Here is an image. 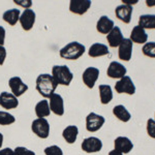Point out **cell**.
<instances>
[{
  "mask_svg": "<svg viewBox=\"0 0 155 155\" xmlns=\"http://www.w3.org/2000/svg\"><path fill=\"white\" fill-rule=\"evenodd\" d=\"M57 86L58 85L55 82L52 74H41L36 79V90L45 98H50V96L55 93Z\"/></svg>",
  "mask_w": 155,
  "mask_h": 155,
  "instance_id": "cell-1",
  "label": "cell"
},
{
  "mask_svg": "<svg viewBox=\"0 0 155 155\" xmlns=\"http://www.w3.org/2000/svg\"><path fill=\"white\" fill-rule=\"evenodd\" d=\"M86 48L84 45L78 41H71L60 50V57L66 60H78L84 55Z\"/></svg>",
  "mask_w": 155,
  "mask_h": 155,
  "instance_id": "cell-2",
  "label": "cell"
},
{
  "mask_svg": "<svg viewBox=\"0 0 155 155\" xmlns=\"http://www.w3.org/2000/svg\"><path fill=\"white\" fill-rule=\"evenodd\" d=\"M52 77L57 85L69 86L74 79V74L67 65H54L52 68Z\"/></svg>",
  "mask_w": 155,
  "mask_h": 155,
  "instance_id": "cell-3",
  "label": "cell"
},
{
  "mask_svg": "<svg viewBox=\"0 0 155 155\" xmlns=\"http://www.w3.org/2000/svg\"><path fill=\"white\" fill-rule=\"evenodd\" d=\"M31 130L39 139H48L50 136V123L46 118H36L31 123Z\"/></svg>",
  "mask_w": 155,
  "mask_h": 155,
  "instance_id": "cell-4",
  "label": "cell"
},
{
  "mask_svg": "<svg viewBox=\"0 0 155 155\" xmlns=\"http://www.w3.org/2000/svg\"><path fill=\"white\" fill-rule=\"evenodd\" d=\"M106 119L104 116L98 115L96 113H89L86 117V129L89 132H95L98 131L99 129L104 126Z\"/></svg>",
  "mask_w": 155,
  "mask_h": 155,
  "instance_id": "cell-5",
  "label": "cell"
},
{
  "mask_svg": "<svg viewBox=\"0 0 155 155\" xmlns=\"http://www.w3.org/2000/svg\"><path fill=\"white\" fill-rule=\"evenodd\" d=\"M115 90L119 94L125 93L128 94V95H134L136 93V86H134L130 77L125 76L122 78V79H120L116 83V85H115Z\"/></svg>",
  "mask_w": 155,
  "mask_h": 155,
  "instance_id": "cell-6",
  "label": "cell"
},
{
  "mask_svg": "<svg viewBox=\"0 0 155 155\" xmlns=\"http://www.w3.org/2000/svg\"><path fill=\"white\" fill-rule=\"evenodd\" d=\"M81 148L86 153H96L102 149V142L96 137H89L82 142Z\"/></svg>",
  "mask_w": 155,
  "mask_h": 155,
  "instance_id": "cell-7",
  "label": "cell"
},
{
  "mask_svg": "<svg viewBox=\"0 0 155 155\" xmlns=\"http://www.w3.org/2000/svg\"><path fill=\"white\" fill-rule=\"evenodd\" d=\"M98 77H99V69L96 68V67L90 66L87 67L84 71L83 74H82V80H83L84 84L89 89H93L96 81L98 80Z\"/></svg>",
  "mask_w": 155,
  "mask_h": 155,
  "instance_id": "cell-8",
  "label": "cell"
},
{
  "mask_svg": "<svg viewBox=\"0 0 155 155\" xmlns=\"http://www.w3.org/2000/svg\"><path fill=\"white\" fill-rule=\"evenodd\" d=\"M49 106L52 113L56 116H63L64 115V101L60 94L54 93L50 96Z\"/></svg>",
  "mask_w": 155,
  "mask_h": 155,
  "instance_id": "cell-9",
  "label": "cell"
},
{
  "mask_svg": "<svg viewBox=\"0 0 155 155\" xmlns=\"http://www.w3.org/2000/svg\"><path fill=\"white\" fill-rule=\"evenodd\" d=\"M8 85H9V88L12 90V93L16 97L22 96L25 92H27V90L29 88L28 85L25 84L20 77L11 78L8 81Z\"/></svg>",
  "mask_w": 155,
  "mask_h": 155,
  "instance_id": "cell-10",
  "label": "cell"
},
{
  "mask_svg": "<svg viewBox=\"0 0 155 155\" xmlns=\"http://www.w3.org/2000/svg\"><path fill=\"white\" fill-rule=\"evenodd\" d=\"M35 20H36V15L34 12L33 9H25L22 12L21 17H20V24H21L22 28L25 31H29L32 29V27L35 24Z\"/></svg>",
  "mask_w": 155,
  "mask_h": 155,
  "instance_id": "cell-11",
  "label": "cell"
},
{
  "mask_svg": "<svg viewBox=\"0 0 155 155\" xmlns=\"http://www.w3.org/2000/svg\"><path fill=\"white\" fill-rule=\"evenodd\" d=\"M127 69L126 67L121 64L120 62L117 61H112L110 63L109 67H107V77H110L111 79H122L123 77L126 76Z\"/></svg>",
  "mask_w": 155,
  "mask_h": 155,
  "instance_id": "cell-12",
  "label": "cell"
},
{
  "mask_svg": "<svg viewBox=\"0 0 155 155\" xmlns=\"http://www.w3.org/2000/svg\"><path fill=\"white\" fill-rule=\"evenodd\" d=\"M132 49H134V42L129 38H124L119 46V59L122 61H129L132 56Z\"/></svg>",
  "mask_w": 155,
  "mask_h": 155,
  "instance_id": "cell-13",
  "label": "cell"
},
{
  "mask_svg": "<svg viewBox=\"0 0 155 155\" xmlns=\"http://www.w3.org/2000/svg\"><path fill=\"white\" fill-rule=\"evenodd\" d=\"M0 106L6 110H14L19 106L18 97L11 92L3 91L0 93Z\"/></svg>",
  "mask_w": 155,
  "mask_h": 155,
  "instance_id": "cell-14",
  "label": "cell"
},
{
  "mask_svg": "<svg viewBox=\"0 0 155 155\" xmlns=\"http://www.w3.org/2000/svg\"><path fill=\"white\" fill-rule=\"evenodd\" d=\"M90 6H91L90 0H71L69 2V11L72 14L80 15V16L86 14Z\"/></svg>",
  "mask_w": 155,
  "mask_h": 155,
  "instance_id": "cell-15",
  "label": "cell"
},
{
  "mask_svg": "<svg viewBox=\"0 0 155 155\" xmlns=\"http://www.w3.org/2000/svg\"><path fill=\"white\" fill-rule=\"evenodd\" d=\"M132 12H134L132 6L126 5V4H120L115 9V15L121 22L125 24H129L131 21Z\"/></svg>",
  "mask_w": 155,
  "mask_h": 155,
  "instance_id": "cell-16",
  "label": "cell"
},
{
  "mask_svg": "<svg viewBox=\"0 0 155 155\" xmlns=\"http://www.w3.org/2000/svg\"><path fill=\"white\" fill-rule=\"evenodd\" d=\"M114 147L122 154H128L134 149V144L127 137H118L114 141Z\"/></svg>",
  "mask_w": 155,
  "mask_h": 155,
  "instance_id": "cell-17",
  "label": "cell"
},
{
  "mask_svg": "<svg viewBox=\"0 0 155 155\" xmlns=\"http://www.w3.org/2000/svg\"><path fill=\"white\" fill-rule=\"evenodd\" d=\"M123 39H124L123 34H122L121 29L118 26H115L111 30V32L109 34H107V41L109 42V46L111 48H117V47H119Z\"/></svg>",
  "mask_w": 155,
  "mask_h": 155,
  "instance_id": "cell-18",
  "label": "cell"
},
{
  "mask_svg": "<svg viewBox=\"0 0 155 155\" xmlns=\"http://www.w3.org/2000/svg\"><path fill=\"white\" fill-rule=\"evenodd\" d=\"M114 27V21L107 16H101L96 23V30L101 34H109Z\"/></svg>",
  "mask_w": 155,
  "mask_h": 155,
  "instance_id": "cell-19",
  "label": "cell"
},
{
  "mask_svg": "<svg viewBox=\"0 0 155 155\" xmlns=\"http://www.w3.org/2000/svg\"><path fill=\"white\" fill-rule=\"evenodd\" d=\"M130 41L136 44H146L148 41V34L146 33V30L142 28L141 26H134L130 33Z\"/></svg>",
  "mask_w": 155,
  "mask_h": 155,
  "instance_id": "cell-20",
  "label": "cell"
},
{
  "mask_svg": "<svg viewBox=\"0 0 155 155\" xmlns=\"http://www.w3.org/2000/svg\"><path fill=\"white\" fill-rule=\"evenodd\" d=\"M78 136H79V128L76 125H68L62 131V137L67 144L71 145L77 142Z\"/></svg>",
  "mask_w": 155,
  "mask_h": 155,
  "instance_id": "cell-21",
  "label": "cell"
},
{
  "mask_svg": "<svg viewBox=\"0 0 155 155\" xmlns=\"http://www.w3.org/2000/svg\"><path fill=\"white\" fill-rule=\"evenodd\" d=\"M110 53L107 46L104 44H99V42H95L89 48L88 55L92 58H97V57L106 56Z\"/></svg>",
  "mask_w": 155,
  "mask_h": 155,
  "instance_id": "cell-22",
  "label": "cell"
},
{
  "mask_svg": "<svg viewBox=\"0 0 155 155\" xmlns=\"http://www.w3.org/2000/svg\"><path fill=\"white\" fill-rule=\"evenodd\" d=\"M99 91V98L102 104H107L112 101L113 99V91H112V87L110 85H99L98 87Z\"/></svg>",
  "mask_w": 155,
  "mask_h": 155,
  "instance_id": "cell-23",
  "label": "cell"
},
{
  "mask_svg": "<svg viewBox=\"0 0 155 155\" xmlns=\"http://www.w3.org/2000/svg\"><path fill=\"white\" fill-rule=\"evenodd\" d=\"M113 114L117 119L120 121L124 122H128L131 119V115L128 112V110L126 109L123 104H118V106H115L113 107Z\"/></svg>",
  "mask_w": 155,
  "mask_h": 155,
  "instance_id": "cell-24",
  "label": "cell"
},
{
  "mask_svg": "<svg viewBox=\"0 0 155 155\" xmlns=\"http://www.w3.org/2000/svg\"><path fill=\"white\" fill-rule=\"evenodd\" d=\"M20 17H21V12H20V9L11 8V9H8V11L4 12L2 18H3V20L6 23H8L11 25V26H15V25L19 22Z\"/></svg>",
  "mask_w": 155,
  "mask_h": 155,
  "instance_id": "cell-25",
  "label": "cell"
},
{
  "mask_svg": "<svg viewBox=\"0 0 155 155\" xmlns=\"http://www.w3.org/2000/svg\"><path fill=\"white\" fill-rule=\"evenodd\" d=\"M50 114H51V110H50L49 101L42 99L37 102L35 106V115L37 118H46L50 116Z\"/></svg>",
  "mask_w": 155,
  "mask_h": 155,
  "instance_id": "cell-26",
  "label": "cell"
},
{
  "mask_svg": "<svg viewBox=\"0 0 155 155\" xmlns=\"http://www.w3.org/2000/svg\"><path fill=\"white\" fill-rule=\"evenodd\" d=\"M139 26L146 29H155V15H142L139 19Z\"/></svg>",
  "mask_w": 155,
  "mask_h": 155,
  "instance_id": "cell-27",
  "label": "cell"
},
{
  "mask_svg": "<svg viewBox=\"0 0 155 155\" xmlns=\"http://www.w3.org/2000/svg\"><path fill=\"white\" fill-rule=\"evenodd\" d=\"M15 122H16V118H15L14 115L9 114L8 112L0 111V125L2 126L12 125Z\"/></svg>",
  "mask_w": 155,
  "mask_h": 155,
  "instance_id": "cell-28",
  "label": "cell"
},
{
  "mask_svg": "<svg viewBox=\"0 0 155 155\" xmlns=\"http://www.w3.org/2000/svg\"><path fill=\"white\" fill-rule=\"evenodd\" d=\"M142 52L145 56L150 57V58H155V41H149L143 46Z\"/></svg>",
  "mask_w": 155,
  "mask_h": 155,
  "instance_id": "cell-29",
  "label": "cell"
},
{
  "mask_svg": "<svg viewBox=\"0 0 155 155\" xmlns=\"http://www.w3.org/2000/svg\"><path fill=\"white\" fill-rule=\"evenodd\" d=\"M45 155H63V151L57 145H51L46 147L44 150Z\"/></svg>",
  "mask_w": 155,
  "mask_h": 155,
  "instance_id": "cell-30",
  "label": "cell"
},
{
  "mask_svg": "<svg viewBox=\"0 0 155 155\" xmlns=\"http://www.w3.org/2000/svg\"><path fill=\"white\" fill-rule=\"evenodd\" d=\"M14 151H15V155H35V152L34 151H32V150L23 146L16 147L14 149Z\"/></svg>",
  "mask_w": 155,
  "mask_h": 155,
  "instance_id": "cell-31",
  "label": "cell"
},
{
  "mask_svg": "<svg viewBox=\"0 0 155 155\" xmlns=\"http://www.w3.org/2000/svg\"><path fill=\"white\" fill-rule=\"evenodd\" d=\"M147 134L150 137L155 139V120L154 119H148L147 121Z\"/></svg>",
  "mask_w": 155,
  "mask_h": 155,
  "instance_id": "cell-32",
  "label": "cell"
},
{
  "mask_svg": "<svg viewBox=\"0 0 155 155\" xmlns=\"http://www.w3.org/2000/svg\"><path fill=\"white\" fill-rule=\"evenodd\" d=\"M14 2L17 5H20L24 7L25 9H29L32 6V1L31 0H14Z\"/></svg>",
  "mask_w": 155,
  "mask_h": 155,
  "instance_id": "cell-33",
  "label": "cell"
},
{
  "mask_svg": "<svg viewBox=\"0 0 155 155\" xmlns=\"http://www.w3.org/2000/svg\"><path fill=\"white\" fill-rule=\"evenodd\" d=\"M6 58V50L3 46H0V65H3Z\"/></svg>",
  "mask_w": 155,
  "mask_h": 155,
  "instance_id": "cell-34",
  "label": "cell"
},
{
  "mask_svg": "<svg viewBox=\"0 0 155 155\" xmlns=\"http://www.w3.org/2000/svg\"><path fill=\"white\" fill-rule=\"evenodd\" d=\"M0 155H15L14 149L12 148H1L0 149Z\"/></svg>",
  "mask_w": 155,
  "mask_h": 155,
  "instance_id": "cell-35",
  "label": "cell"
},
{
  "mask_svg": "<svg viewBox=\"0 0 155 155\" xmlns=\"http://www.w3.org/2000/svg\"><path fill=\"white\" fill-rule=\"evenodd\" d=\"M5 29L2 26H0V46H3L4 45V41H5Z\"/></svg>",
  "mask_w": 155,
  "mask_h": 155,
  "instance_id": "cell-36",
  "label": "cell"
},
{
  "mask_svg": "<svg viewBox=\"0 0 155 155\" xmlns=\"http://www.w3.org/2000/svg\"><path fill=\"white\" fill-rule=\"evenodd\" d=\"M137 3V0H122V4H126V5H134V4Z\"/></svg>",
  "mask_w": 155,
  "mask_h": 155,
  "instance_id": "cell-37",
  "label": "cell"
},
{
  "mask_svg": "<svg viewBox=\"0 0 155 155\" xmlns=\"http://www.w3.org/2000/svg\"><path fill=\"white\" fill-rule=\"evenodd\" d=\"M109 155H123L121 153V152H119V151H117V150H112V151H110L109 152Z\"/></svg>",
  "mask_w": 155,
  "mask_h": 155,
  "instance_id": "cell-38",
  "label": "cell"
},
{
  "mask_svg": "<svg viewBox=\"0 0 155 155\" xmlns=\"http://www.w3.org/2000/svg\"><path fill=\"white\" fill-rule=\"evenodd\" d=\"M146 4H147V6H153V5H155V0H151V1L147 0Z\"/></svg>",
  "mask_w": 155,
  "mask_h": 155,
  "instance_id": "cell-39",
  "label": "cell"
},
{
  "mask_svg": "<svg viewBox=\"0 0 155 155\" xmlns=\"http://www.w3.org/2000/svg\"><path fill=\"white\" fill-rule=\"evenodd\" d=\"M3 141H4V137L3 134L0 132V149L2 148V145H3Z\"/></svg>",
  "mask_w": 155,
  "mask_h": 155,
  "instance_id": "cell-40",
  "label": "cell"
},
{
  "mask_svg": "<svg viewBox=\"0 0 155 155\" xmlns=\"http://www.w3.org/2000/svg\"><path fill=\"white\" fill-rule=\"evenodd\" d=\"M154 120H155V114H154Z\"/></svg>",
  "mask_w": 155,
  "mask_h": 155,
  "instance_id": "cell-41",
  "label": "cell"
}]
</instances>
